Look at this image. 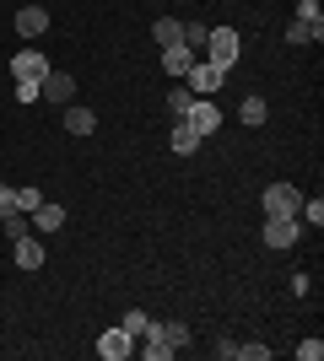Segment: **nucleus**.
Listing matches in <instances>:
<instances>
[{
  "label": "nucleus",
  "instance_id": "f8f14e48",
  "mask_svg": "<svg viewBox=\"0 0 324 361\" xmlns=\"http://www.w3.org/2000/svg\"><path fill=\"white\" fill-rule=\"evenodd\" d=\"M92 124H97V114H92V108L65 103V130H71V135H92Z\"/></svg>",
  "mask_w": 324,
  "mask_h": 361
},
{
  "label": "nucleus",
  "instance_id": "9d476101",
  "mask_svg": "<svg viewBox=\"0 0 324 361\" xmlns=\"http://www.w3.org/2000/svg\"><path fill=\"white\" fill-rule=\"evenodd\" d=\"M16 264H22V270H38V264H44V238H38V232H22V238H16Z\"/></svg>",
  "mask_w": 324,
  "mask_h": 361
},
{
  "label": "nucleus",
  "instance_id": "a211bd4d",
  "mask_svg": "<svg viewBox=\"0 0 324 361\" xmlns=\"http://www.w3.org/2000/svg\"><path fill=\"white\" fill-rule=\"evenodd\" d=\"M119 329H124V334H130V340H140V334L152 329V318L140 313V307H130V313H124V318H119Z\"/></svg>",
  "mask_w": 324,
  "mask_h": 361
},
{
  "label": "nucleus",
  "instance_id": "9b49d317",
  "mask_svg": "<svg viewBox=\"0 0 324 361\" xmlns=\"http://www.w3.org/2000/svg\"><path fill=\"white\" fill-rule=\"evenodd\" d=\"M44 27H49V11H44V6H22V11H16V32H22V38H38Z\"/></svg>",
  "mask_w": 324,
  "mask_h": 361
},
{
  "label": "nucleus",
  "instance_id": "2eb2a0df",
  "mask_svg": "<svg viewBox=\"0 0 324 361\" xmlns=\"http://www.w3.org/2000/svg\"><path fill=\"white\" fill-rule=\"evenodd\" d=\"M319 38H324V22H292V27H287V44H297V49L319 44Z\"/></svg>",
  "mask_w": 324,
  "mask_h": 361
},
{
  "label": "nucleus",
  "instance_id": "423d86ee",
  "mask_svg": "<svg viewBox=\"0 0 324 361\" xmlns=\"http://www.w3.org/2000/svg\"><path fill=\"white\" fill-rule=\"evenodd\" d=\"M297 205H303V195L292 183H270L265 189V216H297Z\"/></svg>",
  "mask_w": 324,
  "mask_h": 361
},
{
  "label": "nucleus",
  "instance_id": "ddd939ff",
  "mask_svg": "<svg viewBox=\"0 0 324 361\" xmlns=\"http://www.w3.org/2000/svg\"><path fill=\"white\" fill-rule=\"evenodd\" d=\"M189 65H195V49H184V44L162 49V71H168V75H184Z\"/></svg>",
  "mask_w": 324,
  "mask_h": 361
},
{
  "label": "nucleus",
  "instance_id": "5701e85b",
  "mask_svg": "<svg viewBox=\"0 0 324 361\" xmlns=\"http://www.w3.org/2000/svg\"><path fill=\"white\" fill-rule=\"evenodd\" d=\"M297 356H303V361H319V356H324V340H303V345H297Z\"/></svg>",
  "mask_w": 324,
  "mask_h": 361
},
{
  "label": "nucleus",
  "instance_id": "dca6fc26",
  "mask_svg": "<svg viewBox=\"0 0 324 361\" xmlns=\"http://www.w3.org/2000/svg\"><path fill=\"white\" fill-rule=\"evenodd\" d=\"M168 146L179 151V157H195V151H200V135H195V130H189V124L179 119V130H173V135H168Z\"/></svg>",
  "mask_w": 324,
  "mask_h": 361
},
{
  "label": "nucleus",
  "instance_id": "412c9836",
  "mask_svg": "<svg viewBox=\"0 0 324 361\" xmlns=\"http://www.w3.org/2000/svg\"><path fill=\"white\" fill-rule=\"evenodd\" d=\"M189 103H195V92H189V87H173V92H168V108L179 114V119L189 114Z\"/></svg>",
  "mask_w": 324,
  "mask_h": 361
},
{
  "label": "nucleus",
  "instance_id": "39448f33",
  "mask_svg": "<svg viewBox=\"0 0 324 361\" xmlns=\"http://www.w3.org/2000/svg\"><path fill=\"white\" fill-rule=\"evenodd\" d=\"M38 97H49V103H76V75H65V71H49L44 81H38Z\"/></svg>",
  "mask_w": 324,
  "mask_h": 361
},
{
  "label": "nucleus",
  "instance_id": "4468645a",
  "mask_svg": "<svg viewBox=\"0 0 324 361\" xmlns=\"http://www.w3.org/2000/svg\"><path fill=\"white\" fill-rule=\"evenodd\" d=\"M238 119H244L248 130H260V124L270 119V108H265V97H244V103H238Z\"/></svg>",
  "mask_w": 324,
  "mask_h": 361
},
{
  "label": "nucleus",
  "instance_id": "0eeeda50",
  "mask_svg": "<svg viewBox=\"0 0 324 361\" xmlns=\"http://www.w3.org/2000/svg\"><path fill=\"white\" fill-rule=\"evenodd\" d=\"M297 243V216H265V248H292Z\"/></svg>",
  "mask_w": 324,
  "mask_h": 361
},
{
  "label": "nucleus",
  "instance_id": "aec40b11",
  "mask_svg": "<svg viewBox=\"0 0 324 361\" xmlns=\"http://www.w3.org/2000/svg\"><path fill=\"white\" fill-rule=\"evenodd\" d=\"M0 226H6V238H22V232H32V226H28V211H11V216H0Z\"/></svg>",
  "mask_w": 324,
  "mask_h": 361
},
{
  "label": "nucleus",
  "instance_id": "f257e3e1",
  "mask_svg": "<svg viewBox=\"0 0 324 361\" xmlns=\"http://www.w3.org/2000/svg\"><path fill=\"white\" fill-rule=\"evenodd\" d=\"M49 71H54V65H49L38 49H16V54H11V75H16V87H38Z\"/></svg>",
  "mask_w": 324,
  "mask_h": 361
},
{
  "label": "nucleus",
  "instance_id": "b1692460",
  "mask_svg": "<svg viewBox=\"0 0 324 361\" xmlns=\"http://www.w3.org/2000/svg\"><path fill=\"white\" fill-rule=\"evenodd\" d=\"M238 356L244 361H270V345H238Z\"/></svg>",
  "mask_w": 324,
  "mask_h": 361
},
{
  "label": "nucleus",
  "instance_id": "393cba45",
  "mask_svg": "<svg viewBox=\"0 0 324 361\" xmlns=\"http://www.w3.org/2000/svg\"><path fill=\"white\" fill-rule=\"evenodd\" d=\"M297 22H324V16H319V0H303V6H297Z\"/></svg>",
  "mask_w": 324,
  "mask_h": 361
},
{
  "label": "nucleus",
  "instance_id": "f03ea898",
  "mask_svg": "<svg viewBox=\"0 0 324 361\" xmlns=\"http://www.w3.org/2000/svg\"><path fill=\"white\" fill-rule=\"evenodd\" d=\"M222 75H227V71H216L211 60H195V65L184 71V87L195 92V97H216V87H222Z\"/></svg>",
  "mask_w": 324,
  "mask_h": 361
},
{
  "label": "nucleus",
  "instance_id": "20e7f679",
  "mask_svg": "<svg viewBox=\"0 0 324 361\" xmlns=\"http://www.w3.org/2000/svg\"><path fill=\"white\" fill-rule=\"evenodd\" d=\"M184 124L189 130H195V135H211V130H222V108L211 103V97H195V103H189V114H184Z\"/></svg>",
  "mask_w": 324,
  "mask_h": 361
},
{
  "label": "nucleus",
  "instance_id": "6e6552de",
  "mask_svg": "<svg viewBox=\"0 0 324 361\" xmlns=\"http://www.w3.org/2000/svg\"><path fill=\"white\" fill-rule=\"evenodd\" d=\"M32 216V232H38V238H49V232H60V226H65V211H60V205H54V200H44V205H38V211H28Z\"/></svg>",
  "mask_w": 324,
  "mask_h": 361
},
{
  "label": "nucleus",
  "instance_id": "4be33fe9",
  "mask_svg": "<svg viewBox=\"0 0 324 361\" xmlns=\"http://www.w3.org/2000/svg\"><path fill=\"white\" fill-rule=\"evenodd\" d=\"M38 205H44V195H38V189H16V211H38Z\"/></svg>",
  "mask_w": 324,
  "mask_h": 361
},
{
  "label": "nucleus",
  "instance_id": "f3484780",
  "mask_svg": "<svg viewBox=\"0 0 324 361\" xmlns=\"http://www.w3.org/2000/svg\"><path fill=\"white\" fill-rule=\"evenodd\" d=\"M179 32H184V22H173V16H157V22H152V38H157L162 49L179 44Z\"/></svg>",
  "mask_w": 324,
  "mask_h": 361
},
{
  "label": "nucleus",
  "instance_id": "6ab92c4d",
  "mask_svg": "<svg viewBox=\"0 0 324 361\" xmlns=\"http://www.w3.org/2000/svg\"><path fill=\"white\" fill-rule=\"evenodd\" d=\"M157 329H162V340H168L173 350H184V345H189V324H179V318H173V324H157Z\"/></svg>",
  "mask_w": 324,
  "mask_h": 361
},
{
  "label": "nucleus",
  "instance_id": "7ed1b4c3",
  "mask_svg": "<svg viewBox=\"0 0 324 361\" xmlns=\"http://www.w3.org/2000/svg\"><path fill=\"white\" fill-rule=\"evenodd\" d=\"M238 44H244V38H238V32H232V27H211V38H205V49H211V65H216V71H227V65L238 60Z\"/></svg>",
  "mask_w": 324,
  "mask_h": 361
},
{
  "label": "nucleus",
  "instance_id": "1a4fd4ad",
  "mask_svg": "<svg viewBox=\"0 0 324 361\" xmlns=\"http://www.w3.org/2000/svg\"><path fill=\"white\" fill-rule=\"evenodd\" d=\"M130 350H136V340H130L124 329H108L103 340H97V356H103V361H124Z\"/></svg>",
  "mask_w": 324,
  "mask_h": 361
},
{
  "label": "nucleus",
  "instance_id": "a878e982",
  "mask_svg": "<svg viewBox=\"0 0 324 361\" xmlns=\"http://www.w3.org/2000/svg\"><path fill=\"white\" fill-rule=\"evenodd\" d=\"M16 211V189H0V216H11Z\"/></svg>",
  "mask_w": 324,
  "mask_h": 361
}]
</instances>
